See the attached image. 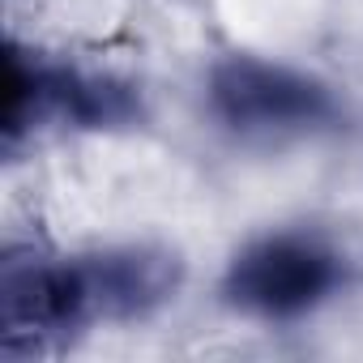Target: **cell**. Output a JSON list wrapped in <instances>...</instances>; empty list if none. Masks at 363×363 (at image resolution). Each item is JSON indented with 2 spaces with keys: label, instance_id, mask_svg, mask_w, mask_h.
Wrapping results in <instances>:
<instances>
[{
  "label": "cell",
  "instance_id": "7a4b0ae2",
  "mask_svg": "<svg viewBox=\"0 0 363 363\" xmlns=\"http://www.w3.org/2000/svg\"><path fill=\"white\" fill-rule=\"evenodd\" d=\"M206 103L240 137H308L342 124V103L320 77L252 52H231L210 69Z\"/></svg>",
  "mask_w": 363,
  "mask_h": 363
},
{
  "label": "cell",
  "instance_id": "3957f363",
  "mask_svg": "<svg viewBox=\"0 0 363 363\" xmlns=\"http://www.w3.org/2000/svg\"><path fill=\"white\" fill-rule=\"evenodd\" d=\"M346 286V257L308 231H274L252 244H244L227 274H223V299L269 325L299 320L329 303Z\"/></svg>",
  "mask_w": 363,
  "mask_h": 363
},
{
  "label": "cell",
  "instance_id": "6da1fadb",
  "mask_svg": "<svg viewBox=\"0 0 363 363\" xmlns=\"http://www.w3.org/2000/svg\"><path fill=\"white\" fill-rule=\"evenodd\" d=\"M179 286V261L162 248H103L73 257L9 252L0 274V325L5 350L43 346L94 325L141 320Z\"/></svg>",
  "mask_w": 363,
  "mask_h": 363
},
{
  "label": "cell",
  "instance_id": "277c9868",
  "mask_svg": "<svg viewBox=\"0 0 363 363\" xmlns=\"http://www.w3.org/2000/svg\"><path fill=\"white\" fill-rule=\"evenodd\" d=\"M9 107H5V133L18 141L22 128H124L141 120V99L133 86L86 73L73 65L22 56L9 52Z\"/></svg>",
  "mask_w": 363,
  "mask_h": 363
}]
</instances>
